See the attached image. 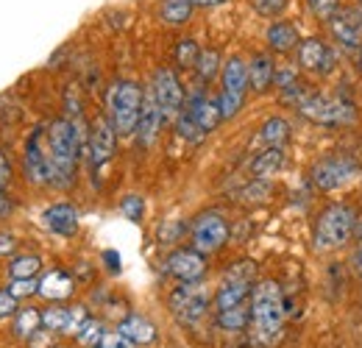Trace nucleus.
I'll return each mask as SVG.
<instances>
[{"mask_svg": "<svg viewBox=\"0 0 362 348\" xmlns=\"http://www.w3.org/2000/svg\"><path fill=\"white\" fill-rule=\"evenodd\" d=\"M273 87L281 89V95H287V92H293V89H298V70L296 67H290V64H284V67H276V73H273Z\"/></svg>", "mask_w": 362, "mask_h": 348, "instance_id": "72a5a7b5", "label": "nucleus"}, {"mask_svg": "<svg viewBox=\"0 0 362 348\" xmlns=\"http://www.w3.org/2000/svg\"><path fill=\"white\" fill-rule=\"evenodd\" d=\"M42 220H45L47 231H53L56 237H73L78 231V209L73 204H64V201L47 207Z\"/></svg>", "mask_w": 362, "mask_h": 348, "instance_id": "6ab92c4d", "label": "nucleus"}, {"mask_svg": "<svg viewBox=\"0 0 362 348\" xmlns=\"http://www.w3.org/2000/svg\"><path fill=\"white\" fill-rule=\"evenodd\" d=\"M245 92H248V64L240 56H231V59H226V64L221 70V98H218V106H221L223 120H231L243 109Z\"/></svg>", "mask_w": 362, "mask_h": 348, "instance_id": "0eeeda50", "label": "nucleus"}, {"mask_svg": "<svg viewBox=\"0 0 362 348\" xmlns=\"http://www.w3.org/2000/svg\"><path fill=\"white\" fill-rule=\"evenodd\" d=\"M184 112L195 120V126L204 131V134L215 131L223 123V115H221L218 100L209 98V95H204V92H192V95L184 100Z\"/></svg>", "mask_w": 362, "mask_h": 348, "instance_id": "f3484780", "label": "nucleus"}, {"mask_svg": "<svg viewBox=\"0 0 362 348\" xmlns=\"http://www.w3.org/2000/svg\"><path fill=\"white\" fill-rule=\"evenodd\" d=\"M357 64L362 67V47H360V56H357Z\"/></svg>", "mask_w": 362, "mask_h": 348, "instance_id": "09e8293b", "label": "nucleus"}, {"mask_svg": "<svg viewBox=\"0 0 362 348\" xmlns=\"http://www.w3.org/2000/svg\"><path fill=\"white\" fill-rule=\"evenodd\" d=\"M254 265H234L226 273L223 284L218 287L215 296V320L218 326L237 335L248 326V304H251V290H254Z\"/></svg>", "mask_w": 362, "mask_h": 348, "instance_id": "f03ea898", "label": "nucleus"}, {"mask_svg": "<svg viewBox=\"0 0 362 348\" xmlns=\"http://www.w3.org/2000/svg\"><path fill=\"white\" fill-rule=\"evenodd\" d=\"M73 290H76V282H73V276L67 273V270H47L45 276H42V282H40V293L50 298V301H67L70 296H73Z\"/></svg>", "mask_w": 362, "mask_h": 348, "instance_id": "aec40b11", "label": "nucleus"}, {"mask_svg": "<svg viewBox=\"0 0 362 348\" xmlns=\"http://www.w3.org/2000/svg\"><path fill=\"white\" fill-rule=\"evenodd\" d=\"M162 112H159V103L153 98L151 87L142 92V112H139V123H136V137L142 142V148L153 145L156 137H159V129H162Z\"/></svg>", "mask_w": 362, "mask_h": 348, "instance_id": "a211bd4d", "label": "nucleus"}, {"mask_svg": "<svg viewBox=\"0 0 362 348\" xmlns=\"http://www.w3.org/2000/svg\"><path fill=\"white\" fill-rule=\"evenodd\" d=\"M115 145H117V134L112 129V123L106 117L95 120L90 137H87V151H90V162L95 170H100L115 156Z\"/></svg>", "mask_w": 362, "mask_h": 348, "instance_id": "2eb2a0df", "label": "nucleus"}, {"mask_svg": "<svg viewBox=\"0 0 362 348\" xmlns=\"http://www.w3.org/2000/svg\"><path fill=\"white\" fill-rule=\"evenodd\" d=\"M223 3H228V0H192V6H198V8H215Z\"/></svg>", "mask_w": 362, "mask_h": 348, "instance_id": "49530a36", "label": "nucleus"}, {"mask_svg": "<svg viewBox=\"0 0 362 348\" xmlns=\"http://www.w3.org/2000/svg\"><path fill=\"white\" fill-rule=\"evenodd\" d=\"M357 11H360V17H362V6H360V8H357Z\"/></svg>", "mask_w": 362, "mask_h": 348, "instance_id": "8fccbe9b", "label": "nucleus"}, {"mask_svg": "<svg viewBox=\"0 0 362 348\" xmlns=\"http://www.w3.org/2000/svg\"><path fill=\"white\" fill-rule=\"evenodd\" d=\"M8 293H11L14 298H25V296H34V293H40V282H37V279H14Z\"/></svg>", "mask_w": 362, "mask_h": 348, "instance_id": "e433bc0d", "label": "nucleus"}, {"mask_svg": "<svg viewBox=\"0 0 362 348\" xmlns=\"http://www.w3.org/2000/svg\"><path fill=\"white\" fill-rule=\"evenodd\" d=\"M151 92L159 103V112H162V120L170 123L176 120L184 109V89H181L179 76L170 70V67H159L153 73V81H151Z\"/></svg>", "mask_w": 362, "mask_h": 348, "instance_id": "9b49d317", "label": "nucleus"}, {"mask_svg": "<svg viewBox=\"0 0 362 348\" xmlns=\"http://www.w3.org/2000/svg\"><path fill=\"white\" fill-rule=\"evenodd\" d=\"M170 312L179 318V323L184 326H195L204 320V315L209 312V287L204 282H187V284H179L170 298Z\"/></svg>", "mask_w": 362, "mask_h": 348, "instance_id": "6e6552de", "label": "nucleus"}, {"mask_svg": "<svg viewBox=\"0 0 362 348\" xmlns=\"http://www.w3.org/2000/svg\"><path fill=\"white\" fill-rule=\"evenodd\" d=\"M195 70H198L201 81H212V79H215V76L223 70V67H221V53H218L215 47H206V50H201Z\"/></svg>", "mask_w": 362, "mask_h": 348, "instance_id": "c85d7f7f", "label": "nucleus"}, {"mask_svg": "<svg viewBox=\"0 0 362 348\" xmlns=\"http://www.w3.org/2000/svg\"><path fill=\"white\" fill-rule=\"evenodd\" d=\"M14 215V204H11V198L0 190V220H8Z\"/></svg>", "mask_w": 362, "mask_h": 348, "instance_id": "37998d69", "label": "nucleus"}, {"mask_svg": "<svg viewBox=\"0 0 362 348\" xmlns=\"http://www.w3.org/2000/svg\"><path fill=\"white\" fill-rule=\"evenodd\" d=\"M50 335H53V332H47V329H37V332L28 337V346L31 348H50Z\"/></svg>", "mask_w": 362, "mask_h": 348, "instance_id": "a19ab883", "label": "nucleus"}, {"mask_svg": "<svg viewBox=\"0 0 362 348\" xmlns=\"http://www.w3.org/2000/svg\"><path fill=\"white\" fill-rule=\"evenodd\" d=\"M8 315H17V298L8 290H3L0 293V320L8 318Z\"/></svg>", "mask_w": 362, "mask_h": 348, "instance_id": "ea45409f", "label": "nucleus"}, {"mask_svg": "<svg viewBox=\"0 0 362 348\" xmlns=\"http://www.w3.org/2000/svg\"><path fill=\"white\" fill-rule=\"evenodd\" d=\"M117 332L126 340H132L134 346H148V343L156 340V326L145 315H129V318H123L120 326H117Z\"/></svg>", "mask_w": 362, "mask_h": 348, "instance_id": "412c9836", "label": "nucleus"}, {"mask_svg": "<svg viewBox=\"0 0 362 348\" xmlns=\"http://www.w3.org/2000/svg\"><path fill=\"white\" fill-rule=\"evenodd\" d=\"M290 131L293 129L284 117H271V120H265V126L259 131V139L268 148H284V142L290 139Z\"/></svg>", "mask_w": 362, "mask_h": 348, "instance_id": "a878e982", "label": "nucleus"}, {"mask_svg": "<svg viewBox=\"0 0 362 348\" xmlns=\"http://www.w3.org/2000/svg\"><path fill=\"white\" fill-rule=\"evenodd\" d=\"M98 348H134V343L126 340L120 332H103V337H100Z\"/></svg>", "mask_w": 362, "mask_h": 348, "instance_id": "58836bf2", "label": "nucleus"}, {"mask_svg": "<svg viewBox=\"0 0 362 348\" xmlns=\"http://www.w3.org/2000/svg\"><path fill=\"white\" fill-rule=\"evenodd\" d=\"M354 223H357V212L349 204H329L315 223V243L317 251H337L343 245H349L351 234H354Z\"/></svg>", "mask_w": 362, "mask_h": 348, "instance_id": "423d86ee", "label": "nucleus"}, {"mask_svg": "<svg viewBox=\"0 0 362 348\" xmlns=\"http://www.w3.org/2000/svg\"><path fill=\"white\" fill-rule=\"evenodd\" d=\"M106 109H109V123L117 137H132L136 134L139 112H142V87L136 81H115L106 95Z\"/></svg>", "mask_w": 362, "mask_h": 348, "instance_id": "20e7f679", "label": "nucleus"}, {"mask_svg": "<svg viewBox=\"0 0 362 348\" xmlns=\"http://www.w3.org/2000/svg\"><path fill=\"white\" fill-rule=\"evenodd\" d=\"M42 134L45 129H34V134L28 137L25 142V153H23V168H25V175L28 181L34 184H50V165H47V153L45 145H42Z\"/></svg>", "mask_w": 362, "mask_h": 348, "instance_id": "dca6fc26", "label": "nucleus"}, {"mask_svg": "<svg viewBox=\"0 0 362 348\" xmlns=\"http://www.w3.org/2000/svg\"><path fill=\"white\" fill-rule=\"evenodd\" d=\"M251 340L259 348H273L284 335V293L273 279H262L251 290L248 304Z\"/></svg>", "mask_w": 362, "mask_h": 348, "instance_id": "f257e3e1", "label": "nucleus"}, {"mask_svg": "<svg viewBox=\"0 0 362 348\" xmlns=\"http://www.w3.org/2000/svg\"><path fill=\"white\" fill-rule=\"evenodd\" d=\"M357 267L362 270V243H360V248H357Z\"/></svg>", "mask_w": 362, "mask_h": 348, "instance_id": "de8ad7c7", "label": "nucleus"}, {"mask_svg": "<svg viewBox=\"0 0 362 348\" xmlns=\"http://www.w3.org/2000/svg\"><path fill=\"white\" fill-rule=\"evenodd\" d=\"M296 109L301 117H307L310 123L323 126V129H340V126L357 123V109L351 100L323 95V92H307Z\"/></svg>", "mask_w": 362, "mask_h": 348, "instance_id": "39448f33", "label": "nucleus"}, {"mask_svg": "<svg viewBox=\"0 0 362 348\" xmlns=\"http://www.w3.org/2000/svg\"><path fill=\"white\" fill-rule=\"evenodd\" d=\"M198 56H201V47L195 40H189V37H184L176 42V50H173V59H176V64L184 67V70H189V67H195L198 64Z\"/></svg>", "mask_w": 362, "mask_h": 348, "instance_id": "7c9ffc66", "label": "nucleus"}, {"mask_svg": "<svg viewBox=\"0 0 362 348\" xmlns=\"http://www.w3.org/2000/svg\"><path fill=\"white\" fill-rule=\"evenodd\" d=\"M307 6L317 20H326V23L340 11V0H307Z\"/></svg>", "mask_w": 362, "mask_h": 348, "instance_id": "c9c22d12", "label": "nucleus"}, {"mask_svg": "<svg viewBox=\"0 0 362 348\" xmlns=\"http://www.w3.org/2000/svg\"><path fill=\"white\" fill-rule=\"evenodd\" d=\"M165 265H168V273L173 279H179L181 284H187V282H204V276H206V260L195 248H179V251H173Z\"/></svg>", "mask_w": 362, "mask_h": 348, "instance_id": "4468645a", "label": "nucleus"}, {"mask_svg": "<svg viewBox=\"0 0 362 348\" xmlns=\"http://www.w3.org/2000/svg\"><path fill=\"white\" fill-rule=\"evenodd\" d=\"M103 262H106V265H109L115 273L120 270V262H117V254H115V251H106V254H103Z\"/></svg>", "mask_w": 362, "mask_h": 348, "instance_id": "a18cd8bd", "label": "nucleus"}, {"mask_svg": "<svg viewBox=\"0 0 362 348\" xmlns=\"http://www.w3.org/2000/svg\"><path fill=\"white\" fill-rule=\"evenodd\" d=\"M329 34L337 45L346 50H360L362 47V17L357 8H340L329 20Z\"/></svg>", "mask_w": 362, "mask_h": 348, "instance_id": "f8f14e48", "label": "nucleus"}, {"mask_svg": "<svg viewBox=\"0 0 362 348\" xmlns=\"http://www.w3.org/2000/svg\"><path fill=\"white\" fill-rule=\"evenodd\" d=\"M296 59H298V67H304V70H310V73H320V76L332 73L334 64H337L334 50L323 42V40H317V37H310V40L298 42Z\"/></svg>", "mask_w": 362, "mask_h": 348, "instance_id": "ddd939ff", "label": "nucleus"}, {"mask_svg": "<svg viewBox=\"0 0 362 348\" xmlns=\"http://www.w3.org/2000/svg\"><path fill=\"white\" fill-rule=\"evenodd\" d=\"M176 131H179L181 139H187L189 145H198V142H201V139L206 137L204 131L195 126V120H192V117H189V115H187L184 109H181V115L176 117Z\"/></svg>", "mask_w": 362, "mask_h": 348, "instance_id": "473e14b6", "label": "nucleus"}, {"mask_svg": "<svg viewBox=\"0 0 362 348\" xmlns=\"http://www.w3.org/2000/svg\"><path fill=\"white\" fill-rule=\"evenodd\" d=\"M8 181H11V159L0 151V190H3Z\"/></svg>", "mask_w": 362, "mask_h": 348, "instance_id": "79ce46f5", "label": "nucleus"}, {"mask_svg": "<svg viewBox=\"0 0 362 348\" xmlns=\"http://www.w3.org/2000/svg\"><path fill=\"white\" fill-rule=\"evenodd\" d=\"M37 329H42V312L34 309V306L23 309V312L17 315V320H14V332H17L20 337H31Z\"/></svg>", "mask_w": 362, "mask_h": 348, "instance_id": "c756f323", "label": "nucleus"}, {"mask_svg": "<svg viewBox=\"0 0 362 348\" xmlns=\"http://www.w3.org/2000/svg\"><path fill=\"white\" fill-rule=\"evenodd\" d=\"M360 173H362L360 162H357L354 156L337 153V156H326V159L317 162L315 168H313V181H315L317 190L334 192V190H343V187H349L351 181H357Z\"/></svg>", "mask_w": 362, "mask_h": 348, "instance_id": "1a4fd4ad", "label": "nucleus"}, {"mask_svg": "<svg viewBox=\"0 0 362 348\" xmlns=\"http://www.w3.org/2000/svg\"><path fill=\"white\" fill-rule=\"evenodd\" d=\"M273 73H276V64L268 53H257L251 62H248V89L254 92H268L273 87Z\"/></svg>", "mask_w": 362, "mask_h": 348, "instance_id": "4be33fe9", "label": "nucleus"}, {"mask_svg": "<svg viewBox=\"0 0 362 348\" xmlns=\"http://www.w3.org/2000/svg\"><path fill=\"white\" fill-rule=\"evenodd\" d=\"M268 45L276 53H290L293 47H298V28L287 20H273L268 25Z\"/></svg>", "mask_w": 362, "mask_h": 348, "instance_id": "5701e85b", "label": "nucleus"}, {"mask_svg": "<svg viewBox=\"0 0 362 348\" xmlns=\"http://www.w3.org/2000/svg\"><path fill=\"white\" fill-rule=\"evenodd\" d=\"M248 3L259 17H271V20H279V14H284L287 8V0H248Z\"/></svg>", "mask_w": 362, "mask_h": 348, "instance_id": "f704fd0d", "label": "nucleus"}, {"mask_svg": "<svg viewBox=\"0 0 362 348\" xmlns=\"http://www.w3.org/2000/svg\"><path fill=\"white\" fill-rule=\"evenodd\" d=\"M40 267H42L40 254H20V257L11 260L8 273H11V279H34L40 273Z\"/></svg>", "mask_w": 362, "mask_h": 348, "instance_id": "bb28decb", "label": "nucleus"}, {"mask_svg": "<svg viewBox=\"0 0 362 348\" xmlns=\"http://www.w3.org/2000/svg\"><path fill=\"white\" fill-rule=\"evenodd\" d=\"M189 240L198 254H215L228 243V223L221 212H201L189 226Z\"/></svg>", "mask_w": 362, "mask_h": 348, "instance_id": "9d476101", "label": "nucleus"}, {"mask_svg": "<svg viewBox=\"0 0 362 348\" xmlns=\"http://www.w3.org/2000/svg\"><path fill=\"white\" fill-rule=\"evenodd\" d=\"M100 337H103V326H100V320H92V318H87L84 326L76 332V340L84 348H98Z\"/></svg>", "mask_w": 362, "mask_h": 348, "instance_id": "2f4dec72", "label": "nucleus"}, {"mask_svg": "<svg viewBox=\"0 0 362 348\" xmlns=\"http://www.w3.org/2000/svg\"><path fill=\"white\" fill-rule=\"evenodd\" d=\"M47 145V165H50V184H70V178L76 173L81 148L87 145L81 123H73L67 117L53 120L45 131Z\"/></svg>", "mask_w": 362, "mask_h": 348, "instance_id": "7ed1b4c3", "label": "nucleus"}, {"mask_svg": "<svg viewBox=\"0 0 362 348\" xmlns=\"http://www.w3.org/2000/svg\"><path fill=\"white\" fill-rule=\"evenodd\" d=\"M192 11H195L192 0H159V17L168 25H184V23H189Z\"/></svg>", "mask_w": 362, "mask_h": 348, "instance_id": "393cba45", "label": "nucleus"}, {"mask_svg": "<svg viewBox=\"0 0 362 348\" xmlns=\"http://www.w3.org/2000/svg\"><path fill=\"white\" fill-rule=\"evenodd\" d=\"M287 156H284V148H265L254 162H251V173L254 178H268V175L279 173L284 168Z\"/></svg>", "mask_w": 362, "mask_h": 348, "instance_id": "b1692460", "label": "nucleus"}, {"mask_svg": "<svg viewBox=\"0 0 362 348\" xmlns=\"http://www.w3.org/2000/svg\"><path fill=\"white\" fill-rule=\"evenodd\" d=\"M17 248V240H14V234H6V231H0V257L3 254H11Z\"/></svg>", "mask_w": 362, "mask_h": 348, "instance_id": "c03bdc74", "label": "nucleus"}, {"mask_svg": "<svg viewBox=\"0 0 362 348\" xmlns=\"http://www.w3.org/2000/svg\"><path fill=\"white\" fill-rule=\"evenodd\" d=\"M42 329H47V332H67L70 329V306H47L42 312Z\"/></svg>", "mask_w": 362, "mask_h": 348, "instance_id": "cd10ccee", "label": "nucleus"}, {"mask_svg": "<svg viewBox=\"0 0 362 348\" xmlns=\"http://www.w3.org/2000/svg\"><path fill=\"white\" fill-rule=\"evenodd\" d=\"M120 209H123L126 218L139 220L142 218V212H145V201H142L139 195H126V198L120 201Z\"/></svg>", "mask_w": 362, "mask_h": 348, "instance_id": "4c0bfd02", "label": "nucleus"}]
</instances>
